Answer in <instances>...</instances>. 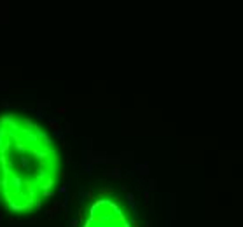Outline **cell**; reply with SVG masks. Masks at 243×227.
<instances>
[{
  "label": "cell",
  "instance_id": "obj_1",
  "mask_svg": "<svg viewBox=\"0 0 243 227\" xmlns=\"http://www.w3.org/2000/svg\"><path fill=\"white\" fill-rule=\"evenodd\" d=\"M0 219H2V215H0Z\"/></svg>",
  "mask_w": 243,
  "mask_h": 227
}]
</instances>
